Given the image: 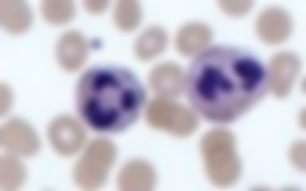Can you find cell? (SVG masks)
I'll list each match as a JSON object with an SVG mask.
<instances>
[{
  "mask_svg": "<svg viewBox=\"0 0 306 191\" xmlns=\"http://www.w3.org/2000/svg\"><path fill=\"white\" fill-rule=\"evenodd\" d=\"M187 90L195 110L206 119L225 124L257 104L269 88L267 71L250 53L219 46L197 56L188 71Z\"/></svg>",
  "mask_w": 306,
  "mask_h": 191,
  "instance_id": "obj_1",
  "label": "cell"
},
{
  "mask_svg": "<svg viewBox=\"0 0 306 191\" xmlns=\"http://www.w3.org/2000/svg\"><path fill=\"white\" fill-rule=\"evenodd\" d=\"M144 98L136 78L118 67L89 70L76 89L80 115L90 127L100 132H117L130 126L139 115Z\"/></svg>",
  "mask_w": 306,
  "mask_h": 191,
  "instance_id": "obj_2",
  "label": "cell"
},
{
  "mask_svg": "<svg viewBox=\"0 0 306 191\" xmlns=\"http://www.w3.org/2000/svg\"><path fill=\"white\" fill-rule=\"evenodd\" d=\"M115 156V148L109 140L97 138L91 141L74 168L76 183L86 189L99 187L105 181Z\"/></svg>",
  "mask_w": 306,
  "mask_h": 191,
  "instance_id": "obj_3",
  "label": "cell"
},
{
  "mask_svg": "<svg viewBox=\"0 0 306 191\" xmlns=\"http://www.w3.org/2000/svg\"><path fill=\"white\" fill-rule=\"evenodd\" d=\"M147 117L154 126L178 135L188 133L194 124L192 112L166 99L152 101L147 109Z\"/></svg>",
  "mask_w": 306,
  "mask_h": 191,
  "instance_id": "obj_4",
  "label": "cell"
},
{
  "mask_svg": "<svg viewBox=\"0 0 306 191\" xmlns=\"http://www.w3.org/2000/svg\"><path fill=\"white\" fill-rule=\"evenodd\" d=\"M49 142L59 154L69 156L83 147L86 132L81 124L73 117L62 116L54 120L48 129Z\"/></svg>",
  "mask_w": 306,
  "mask_h": 191,
  "instance_id": "obj_5",
  "label": "cell"
},
{
  "mask_svg": "<svg viewBox=\"0 0 306 191\" xmlns=\"http://www.w3.org/2000/svg\"><path fill=\"white\" fill-rule=\"evenodd\" d=\"M1 143L12 155L30 156L40 148L39 138L33 129L24 121L14 118L1 130Z\"/></svg>",
  "mask_w": 306,
  "mask_h": 191,
  "instance_id": "obj_6",
  "label": "cell"
},
{
  "mask_svg": "<svg viewBox=\"0 0 306 191\" xmlns=\"http://www.w3.org/2000/svg\"><path fill=\"white\" fill-rule=\"evenodd\" d=\"M292 21L284 10L271 8L262 12L257 19L256 30L260 38L270 44L286 40L292 30Z\"/></svg>",
  "mask_w": 306,
  "mask_h": 191,
  "instance_id": "obj_7",
  "label": "cell"
},
{
  "mask_svg": "<svg viewBox=\"0 0 306 191\" xmlns=\"http://www.w3.org/2000/svg\"><path fill=\"white\" fill-rule=\"evenodd\" d=\"M86 39L79 32L71 31L63 34L56 49L57 60L60 66L67 71H73L80 68L88 55Z\"/></svg>",
  "mask_w": 306,
  "mask_h": 191,
  "instance_id": "obj_8",
  "label": "cell"
},
{
  "mask_svg": "<svg viewBox=\"0 0 306 191\" xmlns=\"http://www.w3.org/2000/svg\"><path fill=\"white\" fill-rule=\"evenodd\" d=\"M300 61L295 54L290 52L280 53L271 60L267 71L269 86L276 91H285L298 73Z\"/></svg>",
  "mask_w": 306,
  "mask_h": 191,
  "instance_id": "obj_9",
  "label": "cell"
},
{
  "mask_svg": "<svg viewBox=\"0 0 306 191\" xmlns=\"http://www.w3.org/2000/svg\"><path fill=\"white\" fill-rule=\"evenodd\" d=\"M212 36L210 29L206 25L190 23L179 31L176 39V46L184 55L198 56L207 50Z\"/></svg>",
  "mask_w": 306,
  "mask_h": 191,
  "instance_id": "obj_10",
  "label": "cell"
},
{
  "mask_svg": "<svg viewBox=\"0 0 306 191\" xmlns=\"http://www.w3.org/2000/svg\"><path fill=\"white\" fill-rule=\"evenodd\" d=\"M183 76L175 64L167 63L156 67L150 76L153 89L163 98L176 96L183 86Z\"/></svg>",
  "mask_w": 306,
  "mask_h": 191,
  "instance_id": "obj_11",
  "label": "cell"
},
{
  "mask_svg": "<svg viewBox=\"0 0 306 191\" xmlns=\"http://www.w3.org/2000/svg\"><path fill=\"white\" fill-rule=\"evenodd\" d=\"M0 19L2 27L12 34H20L31 26L32 14L27 4L20 1H1Z\"/></svg>",
  "mask_w": 306,
  "mask_h": 191,
  "instance_id": "obj_12",
  "label": "cell"
},
{
  "mask_svg": "<svg viewBox=\"0 0 306 191\" xmlns=\"http://www.w3.org/2000/svg\"><path fill=\"white\" fill-rule=\"evenodd\" d=\"M154 173L146 163L134 161L128 163L121 171L118 183L122 189L144 190L149 189L154 184Z\"/></svg>",
  "mask_w": 306,
  "mask_h": 191,
  "instance_id": "obj_13",
  "label": "cell"
},
{
  "mask_svg": "<svg viewBox=\"0 0 306 191\" xmlns=\"http://www.w3.org/2000/svg\"><path fill=\"white\" fill-rule=\"evenodd\" d=\"M166 36L163 30L158 28L147 30L138 38L136 50L142 59H148L159 54L164 49Z\"/></svg>",
  "mask_w": 306,
  "mask_h": 191,
  "instance_id": "obj_14",
  "label": "cell"
},
{
  "mask_svg": "<svg viewBox=\"0 0 306 191\" xmlns=\"http://www.w3.org/2000/svg\"><path fill=\"white\" fill-rule=\"evenodd\" d=\"M26 177V171L20 161L13 155H6L1 160V186L6 190L20 186Z\"/></svg>",
  "mask_w": 306,
  "mask_h": 191,
  "instance_id": "obj_15",
  "label": "cell"
},
{
  "mask_svg": "<svg viewBox=\"0 0 306 191\" xmlns=\"http://www.w3.org/2000/svg\"><path fill=\"white\" fill-rule=\"evenodd\" d=\"M40 11L46 21L54 25H61L73 18L75 7L69 1H46L42 2Z\"/></svg>",
  "mask_w": 306,
  "mask_h": 191,
  "instance_id": "obj_16",
  "label": "cell"
},
{
  "mask_svg": "<svg viewBox=\"0 0 306 191\" xmlns=\"http://www.w3.org/2000/svg\"><path fill=\"white\" fill-rule=\"evenodd\" d=\"M141 17L139 6L132 1L119 2L114 10V17L118 27L124 30H131L139 23Z\"/></svg>",
  "mask_w": 306,
  "mask_h": 191,
  "instance_id": "obj_17",
  "label": "cell"
},
{
  "mask_svg": "<svg viewBox=\"0 0 306 191\" xmlns=\"http://www.w3.org/2000/svg\"><path fill=\"white\" fill-rule=\"evenodd\" d=\"M222 10L233 16H240L246 14L251 9L252 4L249 1H223L219 3Z\"/></svg>",
  "mask_w": 306,
  "mask_h": 191,
  "instance_id": "obj_18",
  "label": "cell"
},
{
  "mask_svg": "<svg viewBox=\"0 0 306 191\" xmlns=\"http://www.w3.org/2000/svg\"><path fill=\"white\" fill-rule=\"evenodd\" d=\"M12 101V94L9 89L2 86L1 88V111L5 113L9 108Z\"/></svg>",
  "mask_w": 306,
  "mask_h": 191,
  "instance_id": "obj_19",
  "label": "cell"
},
{
  "mask_svg": "<svg viewBox=\"0 0 306 191\" xmlns=\"http://www.w3.org/2000/svg\"><path fill=\"white\" fill-rule=\"evenodd\" d=\"M107 5L105 1H87L84 2L86 10L92 14L100 13L106 9Z\"/></svg>",
  "mask_w": 306,
  "mask_h": 191,
  "instance_id": "obj_20",
  "label": "cell"
}]
</instances>
